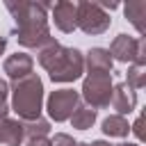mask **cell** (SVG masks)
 Wrapping results in <instances>:
<instances>
[{"mask_svg":"<svg viewBox=\"0 0 146 146\" xmlns=\"http://www.w3.org/2000/svg\"><path fill=\"white\" fill-rule=\"evenodd\" d=\"M116 146H139V144H130V141H123V144H116Z\"/></svg>","mask_w":146,"mask_h":146,"instance_id":"25","label":"cell"},{"mask_svg":"<svg viewBox=\"0 0 146 146\" xmlns=\"http://www.w3.org/2000/svg\"><path fill=\"white\" fill-rule=\"evenodd\" d=\"M55 27L64 34H71L75 30V2H68V0H59L55 5H50V16Z\"/></svg>","mask_w":146,"mask_h":146,"instance_id":"9","label":"cell"},{"mask_svg":"<svg viewBox=\"0 0 146 146\" xmlns=\"http://www.w3.org/2000/svg\"><path fill=\"white\" fill-rule=\"evenodd\" d=\"M114 62L107 52V48H89L84 52V73H112Z\"/></svg>","mask_w":146,"mask_h":146,"instance_id":"11","label":"cell"},{"mask_svg":"<svg viewBox=\"0 0 146 146\" xmlns=\"http://www.w3.org/2000/svg\"><path fill=\"white\" fill-rule=\"evenodd\" d=\"M125 84L130 89H144L146 87V66L141 64H130L125 73Z\"/></svg>","mask_w":146,"mask_h":146,"instance_id":"17","label":"cell"},{"mask_svg":"<svg viewBox=\"0 0 146 146\" xmlns=\"http://www.w3.org/2000/svg\"><path fill=\"white\" fill-rule=\"evenodd\" d=\"M96 119H98V110H94V107L80 103L78 110L73 112V116H71L68 121H71V125H73L75 130H89V128H94Z\"/></svg>","mask_w":146,"mask_h":146,"instance_id":"15","label":"cell"},{"mask_svg":"<svg viewBox=\"0 0 146 146\" xmlns=\"http://www.w3.org/2000/svg\"><path fill=\"white\" fill-rule=\"evenodd\" d=\"M137 48H139V39L130 36V34H116L107 48L112 62H121V64H135L137 59Z\"/></svg>","mask_w":146,"mask_h":146,"instance_id":"7","label":"cell"},{"mask_svg":"<svg viewBox=\"0 0 146 146\" xmlns=\"http://www.w3.org/2000/svg\"><path fill=\"white\" fill-rule=\"evenodd\" d=\"M11 105L9 110L16 112L18 121H32L41 116L43 110V80L39 73H30L23 80H16L9 84Z\"/></svg>","mask_w":146,"mask_h":146,"instance_id":"3","label":"cell"},{"mask_svg":"<svg viewBox=\"0 0 146 146\" xmlns=\"http://www.w3.org/2000/svg\"><path fill=\"white\" fill-rule=\"evenodd\" d=\"M2 71L7 73V78H9L11 82L23 80V78H27L30 73H34V59H32V55H27V52H14V55H9V57L2 62Z\"/></svg>","mask_w":146,"mask_h":146,"instance_id":"8","label":"cell"},{"mask_svg":"<svg viewBox=\"0 0 146 146\" xmlns=\"http://www.w3.org/2000/svg\"><path fill=\"white\" fill-rule=\"evenodd\" d=\"M110 105L116 110V114L125 116V114H130V112L137 107V91L130 89L125 82H119V84H114V89H112V100H110Z\"/></svg>","mask_w":146,"mask_h":146,"instance_id":"10","label":"cell"},{"mask_svg":"<svg viewBox=\"0 0 146 146\" xmlns=\"http://www.w3.org/2000/svg\"><path fill=\"white\" fill-rule=\"evenodd\" d=\"M112 89H114L112 73H87L82 80L80 98L84 105H89L94 110H105V107H110Z\"/></svg>","mask_w":146,"mask_h":146,"instance_id":"4","label":"cell"},{"mask_svg":"<svg viewBox=\"0 0 146 146\" xmlns=\"http://www.w3.org/2000/svg\"><path fill=\"white\" fill-rule=\"evenodd\" d=\"M141 123H144V116H137V121L130 125V132H135L137 139H144V130H141Z\"/></svg>","mask_w":146,"mask_h":146,"instance_id":"19","label":"cell"},{"mask_svg":"<svg viewBox=\"0 0 146 146\" xmlns=\"http://www.w3.org/2000/svg\"><path fill=\"white\" fill-rule=\"evenodd\" d=\"M5 50H7V36H2V34H0V57L5 55Z\"/></svg>","mask_w":146,"mask_h":146,"instance_id":"23","label":"cell"},{"mask_svg":"<svg viewBox=\"0 0 146 146\" xmlns=\"http://www.w3.org/2000/svg\"><path fill=\"white\" fill-rule=\"evenodd\" d=\"M112 25V18L107 11L98 7V2L80 0L75 2V30H82L84 34H105Z\"/></svg>","mask_w":146,"mask_h":146,"instance_id":"5","label":"cell"},{"mask_svg":"<svg viewBox=\"0 0 146 146\" xmlns=\"http://www.w3.org/2000/svg\"><path fill=\"white\" fill-rule=\"evenodd\" d=\"M123 14L132 23V27L141 36H146V2L144 0H130L128 5H123Z\"/></svg>","mask_w":146,"mask_h":146,"instance_id":"13","label":"cell"},{"mask_svg":"<svg viewBox=\"0 0 146 146\" xmlns=\"http://www.w3.org/2000/svg\"><path fill=\"white\" fill-rule=\"evenodd\" d=\"M9 98V82L0 78V100H7Z\"/></svg>","mask_w":146,"mask_h":146,"instance_id":"21","label":"cell"},{"mask_svg":"<svg viewBox=\"0 0 146 146\" xmlns=\"http://www.w3.org/2000/svg\"><path fill=\"white\" fill-rule=\"evenodd\" d=\"M89 146H112L110 141H105V139H96V141H91Z\"/></svg>","mask_w":146,"mask_h":146,"instance_id":"24","label":"cell"},{"mask_svg":"<svg viewBox=\"0 0 146 146\" xmlns=\"http://www.w3.org/2000/svg\"><path fill=\"white\" fill-rule=\"evenodd\" d=\"M9 112H11V110H9V103H7V100H0V119H7Z\"/></svg>","mask_w":146,"mask_h":146,"instance_id":"22","label":"cell"},{"mask_svg":"<svg viewBox=\"0 0 146 146\" xmlns=\"http://www.w3.org/2000/svg\"><path fill=\"white\" fill-rule=\"evenodd\" d=\"M100 130H103V135H107V137H119V139H123V137H128V132H130V123H128V119L121 116V114H110L107 119H103Z\"/></svg>","mask_w":146,"mask_h":146,"instance_id":"14","label":"cell"},{"mask_svg":"<svg viewBox=\"0 0 146 146\" xmlns=\"http://www.w3.org/2000/svg\"><path fill=\"white\" fill-rule=\"evenodd\" d=\"M50 141H52V146H89L87 141H78L71 135H66V132H57Z\"/></svg>","mask_w":146,"mask_h":146,"instance_id":"18","label":"cell"},{"mask_svg":"<svg viewBox=\"0 0 146 146\" xmlns=\"http://www.w3.org/2000/svg\"><path fill=\"white\" fill-rule=\"evenodd\" d=\"M7 11L14 18L11 34L16 36L18 46L30 50H41L55 36L50 34V18L48 9L50 2H30V0H5Z\"/></svg>","mask_w":146,"mask_h":146,"instance_id":"1","label":"cell"},{"mask_svg":"<svg viewBox=\"0 0 146 146\" xmlns=\"http://www.w3.org/2000/svg\"><path fill=\"white\" fill-rule=\"evenodd\" d=\"M36 59L39 66L48 73V78L59 84L75 82L84 73V52L80 48L62 46L57 39H52L41 50H36Z\"/></svg>","mask_w":146,"mask_h":146,"instance_id":"2","label":"cell"},{"mask_svg":"<svg viewBox=\"0 0 146 146\" xmlns=\"http://www.w3.org/2000/svg\"><path fill=\"white\" fill-rule=\"evenodd\" d=\"M23 123V135L25 139H34V137H48V132L52 130L50 128V121L39 116V119H32V121H21Z\"/></svg>","mask_w":146,"mask_h":146,"instance_id":"16","label":"cell"},{"mask_svg":"<svg viewBox=\"0 0 146 146\" xmlns=\"http://www.w3.org/2000/svg\"><path fill=\"white\" fill-rule=\"evenodd\" d=\"M25 146H52V141L48 137H34V139H27Z\"/></svg>","mask_w":146,"mask_h":146,"instance_id":"20","label":"cell"},{"mask_svg":"<svg viewBox=\"0 0 146 146\" xmlns=\"http://www.w3.org/2000/svg\"><path fill=\"white\" fill-rule=\"evenodd\" d=\"M80 103H82L80 91H75V89H55V91H50V96L46 100V110H48V116L52 121L64 123L73 116V112L78 110Z\"/></svg>","mask_w":146,"mask_h":146,"instance_id":"6","label":"cell"},{"mask_svg":"<svg viewBox=\"0 0 146 146\" xmlns=\"http://www.w3.org/2000/svg\"><path fill=\"white\" fill-rule=\"evenodd\" d=\"M23 123L18 119H0V144L2 146H23Z\"/></svg>","mask_w":146,"mask_h":146,"instance_id":"12","label":"cell"}]
</instances>
